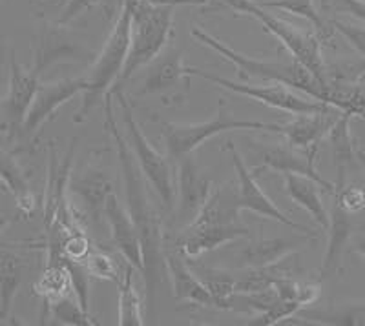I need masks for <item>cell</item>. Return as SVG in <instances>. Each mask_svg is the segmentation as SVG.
<instances>
[{"label": "cell", "instance_id": "cell-1", "mask_svg": "<svg viewBox=\"0 0 365 326\" xmlns=\"http://www.w3.org/2000/svg\"><path fill=\"white\" fill-rule=\"evenodd\" d=\"M113 95L108 93L104 97V128L108 130L117 148L123 181H125L126 210L135 224L139 237H141L143 250V277H145L146 295L150 305H154L155 293L165 281L166 263H165V231H163L161 217L152 204L148 194V182L137 164L135 155L130 148L128 141L120 135L115 115L112 107Z\"/></svg>", "mask_w": 365, "mask_h": 326}, {"label": "cell", "instance_id": "cell-2", "mask_svg": "<svg viewBox=\"0 0 365 326\" xmlns=\"http://www.w3.org/2000/svg\"><path fill=\"white\" fill-rule=\"evenodd\" d=\"M190 35L194 38H197L201 44L208 46L214 51H217L225 61L234 64L236 70L240 71L241 79H254L256 77V79L270 80V83H282L285 86L303 91L305 95L319 100V102H325V99H327L329 86H322L299 62L262 61V58L249 57V55L240 53V51H236L228 44H225L223 41L216 38L214 35L203 31L197 26H192Z\"/></svg>", "mask_w": 365, "mask_h": 326}, {"label": "cell", "instance_id": "cell-3", "mask_svg": "<svg viewBox=\"0 0 365 326\" xmlns=\"http://www.w3.org/2000/svg\"><path fill=\"white\" fill-rule=\"evenodd\" d=\"M130 33H132V13H130L128 4L123 2V9H120L115 26L112 28V33L104 42V48L101 50L97 61L93 62V66L84 75L86 90L83 91L81 107L73 115L75 124L84 122L97 102L104 100V97L112 91L113 84L119 83L130 51Z\"/></svg>", "mask_w": 365, "mask_h": 326}, {"label": "cell", "instance_id": "cell-4", "mask_svg": "<svg viewBox=\"0 0 365 326\" xmlns=\"http://www.w3.org/2000/svg\"><path fill=\"white\" fill-rule=\"evenodd\" d=\"M132 13L130 51L120 80L130 79L135 71L148 66L161 55L174 26V8L168 4H152L146 0H125Z\"/></svg>", "mask_w": 365, "mask_h": 326}, {"label": "cell", "instance_id": "cell-5", "mask_svg": "<svg viewBox=\"0 0 365 326\" xmlns=\"http://www.w3.org/2000/svg\"><path fill=\"white\" fill-rule=\"evenodd\" d=\"M110 93L119 102L120 117H123L125 128L128 132V144L132 148L133 155H135V161L139 168H141L146 182L152 184L163 206L172 211L175 208V203H178V179L174 177V169H172L170 162H168V157L150 144L145 133L139 128L132 106H130L128 99L123 93L120 86L112 88Z\"/></svg>", "mask_w": 365, "mask_h": 326}, {"label": "cell", "instance_id": "cell-6", "mask_svg": "<svg viewBox=\"0 0 365 326\" xmlns=\"http://www.w3.org/2000/svg\"><path fill=\"white\" fill-rule=\"evenodd\" d=\"M272 132L282 133V124L262 122V120H245L236 119L230 113L225 112L223 99L217 104V113L214 119L205 120V122L194 124H175V122H163L161 124V137L165 141L168 155L174 159L187 157L192 155L201 144L227 132Z\"/></svg>", "mask_w": 365, "mask_h": 326}, {"label": "cell", "instance_id": "cell-7", "mask_svg": "<svg viewBox=\"0 0 365 326\" xmlns=\"http://www.w3.org/2000/svg\"><path fill=\"white\" fill-rule=\"evenodd\" d=\"M252 17L262 22L263 29L278 38L289 50L292 58L299 62L322 86H329L327 71H325V62L324 57H322V46H319L318 35L305 31V29H299L298 26L282 21L279 17H274L272 13H269L265 8L259 6V2H257V8L252 13Z\"/></svg>", "mask_w": 365, "mask_h": 326}, {"label": "cell", "instance_id": "cell-8", "mask_svg": "<svg viewBox=\"0 0 365 326\" xmlns=\"http://www.w3.org/2000/svg\"><path fill=\"white\" fill-rule=\"evenodd\" d=\"M192 75H197L201 79L208 80L212 84L225 88L228 91H234L237 95L249 97V99L262 102L265 106L279 110V112L292 113V115H302V113H319L329 112L334 106L325 102H319L316 99H307V97L298 95L296 91L289 90V86L282 83H272L269 86H259V84H245V83H234L220 75H212L207 71L200 70V68H192Z\"/></svg>", "mask_w": 365, "mask_h": 326}, {"label": "cell", "instance_id": "cell-9", "mask_svg": "<svg viewBox=\"0 0 365 326\" xmlns=\"http://www.w3.org/2000/svg\"><path fill=\"white\" fill-rule=\"evenodd\" d=\"M228 149H230V155H232L234 169L237 174V204H240V210H249L252 214L262 215L265 219H272L279 224H285V226L292 228V230L302 231L303 236H312V230H309L307 226L296 223L287 214H283L276 204L272 203V199L262 190V186L257 184L256 174H252L247 164L243 162L241 155L237 153V149L234 148L232 142H228Z\"/></svg>", "mask_w": 365, "mask_h": 326}, {"label": "cell", "instance_id": "cell-10", "mask_svg": "<svg viewBox=\"0 0 365 326\" xmlns=\"http://www.w3.org/2000/svg\"><path fill=\"white\" fill-rule=\"evenodd\" d=\"M84 90H86V79L84 77L63 79L51 84H41L28 115H26L24 124H22V133L29 137L35 135L57 113L58 107L70 102L75 95L83 93Z\"/></svg>", "mask_w": 365, "mask_h": 326}, {"label": "cell", "instance_id": "cell-11", "mask_svg": "<svg viewBox=\"0 0 365 326\" xmlns=\"http://www.w3.org/2000/svg\"><path fill=\"white\" fill-rule=\"evenodd\" d=\"M212 191L210 179L205 177L197 169L194 159L190 155L179 159V175H178V226L181 230L195 219L203 204L207 203L208 195Z\"/></svg>", "mask_w": 365, "mask_h": 326}, {"label": "cell", "instance_id": "cell-12", "mask_svg": "<svg viewBox=\"0 0 365 326\" xmlns=\"http://www.w3.org/2000/svg\"><path fill=\"white\" fill-rule=\"evenodd\" d=\"M38 73L35 70L26 71L19 66L17 61L11 58V75H9V90L4 104H2V115H4L6 132L9 135L22 130L26 115H28L31 102L38 90Z\"/></svg>", "mask_w": 365, "mask_h": 326}, {"label": "cell", "instance_id": "cell-13", "mask_svg": "<svg viewBox=\"0 0 365 326\" xmlns=\"http://www.w3.org/2000/svg\"><path fill=\"white\" fill-rule=\"evenodd\" d=\"M250 230L241 223L232 224H207V226H185L175 239L174 246L182 256L200 257L212 252L223 244L249 237Z\"/></svg>", "mask_w": 365, "mask_h": 326}, {"label": "cell", "instance_id": "cell-14", "mask_svg": "<svg viewBox=\"0 0 365 326\" xmlns=\"http://www.w3.org/2000/svg\"><path fill=\"white\" fill-rule=\"evenodd\" d=\"M165 263L175 301L216 308V299L212 298V293L208 292V288L197 277L194 268H190L185 263L181 252H178V248L165 244Z\"/></svg>", "mask_w": 365, "mask_h": 326}, {"label": "cell", "instance_id": "cell-15", "mask_svg": "<svg viewBox=\"0 0 365 326\" xmlns=\"http://www.w3.org/2000/svg\"><path fill=\"white\" fill-rule=\"evenodd\" d=\"M257 152H259V159L263 161V164L269 166V168L276 169V172H282L285 174H298L305 175V177L314 179L316 182L322 184L325 191L329 194H334V182L327 181L322 175L318 174V169L314 166V157L316 149L309 152H298V148L291 144L285 146H257Z\"/></svg>", "mask_w": 365, "mask_h": 326}, {"label": "cell", "instance_id": "cell-16", "mask_svg": "<svg viewBox=\"0 0 365 326\" xmlns=\"http://www.w3.org/2000/svg\"><path fill=\"white\" fill-rule=\"evenodd\" d=\"M104 217L108 221L113 244L119 248V252L123 253L126 263L143 273L141 237H139V231H137L128 210L119 203V197L115 194L110 195L108 201H106Z\"/></svg>", "mask_w": 365, "mask_h": 326}, {"label": "cell", "instance_id": "cell-17", "mask_svg": "<svg viewBox=\"0 0 365 326\" xmlns=\"http://www.w3.org/2000/svg\"><path fill=\"white\" fill-rule=\"evenodd\" d=\"M341 112L338 107H332L329 112L319 113H302L296 115L289 122L282 124V133L285 137L287 144L294 146L298 149L316 148L318 142L329 135L331 128L338 120Z\"/></svg>", "mask_w": 365, "mask_h": 326}, {"label": "cell", "instance_id": "cell-18", "mask_svg": "<svg viewBox=\"0 0 365 326\" xmlns=\"http://www.w3.org/2000/svg\"><path fill=\"white\" fill-rule=\"evenodd\" d=\"M329 243L325 250L324 261H322V268H319V281L329 279L331 275L340 270L341 256L345 252V246L349 241L353 239L354 223L353 217L349 211H345L340 204L334 201L332 210L329 214Z\"/></svg>", "mask_w": 365, "mask_h": 326}, {"label": "cell", "instance_id": "cell-19", "mask_svg": "<svg viewBox=\"0 0 365 326\" xmlns=\"http://www.w3.org/2000/svg\"><path fill=\"white\" fill-rule=\"evenodd\" d=\"M68 190L79 197L91 219L99 221L104 215L106 201L113 194V184L104 169L88 168L79 177L70 179Z\"/></svg>", "mask_w": 365, "mask_h": 326}, {"label": "cell", "instance_id": "cell-20", "mask_svg": "<svg viewBox=\"0 0 365 326\" xmlns=\"http://www.w3.org/2000/svg\"><path fill=\"white\" fill-rule=\"evenodd\" d=\"M309 241H311V236L298 237V239L276 237V239L254 241L237 253V261H240L237 268H263V266L276 265L279 261L291 257L302 244Z\"/></svg>", "mask_w": 365, "mask_h": 326}, {"label": "cell", "instance_id": "cell-21", "mask_svg": "<svg viewBox=\"0 0 365 326\" xmlns=\"http://www.w3.org/2000/svg\"><path fill=\"white\" fill-rule=\"evenodd\" d=\"M188 77H192V68L182 62L179 51L170 50L150 62V70L146 71L139 93H161L181 83H188Z\"/></svg>", "mask_w": 365, "mask_h": 326}, {"label": "cell", "instance_id": "cell-22", "mask_svg": "<svg viewBox=\"0 0 365 326\" xmlns=\"http://www.w3.org/2000/svg\"><path fill=\"white\" fill-rule=\"evenodd\" d=\"M240 204H237V188L232 182L220 186L210 191L207 203L195 215L188 226H207V224H232L240 221Z\"/></svg>", "mask_w": 365, "mask_h": 326}, {"label": "cell", "instance_id": "cell-23", "mask_svg": "<svg viewBox=\"0 0 365 326\" xmlns=\"http://www.w3.org/2000/svg\"><path fill=\"white\" fill-rule=\"evenodd\" d=\"M322 184L298 174H285V190L299 208L307 211L322 228H329V211L319 194Z\"/></svg>", "mask_w": 365, "mask_h": 326}, {"label": "cell", "instance_id": "cell-24", "mask_svg": "<svg viewBox=\"0 0 365 326\" xmlns=\"http://www.w3.org/2000/svg\"><path fill=\"white\" fill-rule=\"evenodd\" d=\"M351 113L341 112L334 126L329 132V142H331L332 161H334V168H336V182H334V191L341 190L345 186V175H347V168L351 162L354 161V142L351 130H349V122H351Z\"/></svg>", "mask_w": 365, "mask_h": 326}, {"label": "cell", "instance_id": "cell-25", "mask_svg": "<svg viewBox=\"0 0 365 326\" xmlns=\"http://www.w3.org/2000/svg\"><path fill=\"white\" fill-rule=\"evenodd\" d=\"M0 179L17 199L19 211L24 215L34 214L37 208V199H35L34 191L29 190V184L19 162L4 148H0Z\"/></svg>", "mask_w": 365, "mask_h": 326}, {"label": "cell", "instance_id": "cell-26", "mask_svg": "<svg viewBox=\"0 0 365 326\" xmlns=\"http://www.w3.org/2000/svg\"><path fill=\"white\" fill-rule=\"evenodd\" d=\"M24 261L8 248H0V319H6L21 288Z\"/></svg>", "mask_w": 365, "mask_h": 326}, {"label": "cell", "instance_id": "cell-27", "mask_svg": "<svg viewBox=\"0 0 365 326\" xmlns=\"http://www.w3.org/2000/svg\"><path fill=\"white\" fill-rule=\"evenodd\" d=\"M34 293L42 298L44 305L58 298L75 293L71 273L64 263L61 265H46V270L34 285Z\"/></svg>", "mask_w": 365, "mask_h": 326}, {"label": "cell", "instance_id": "cell-28", "mask_svg": "<svg viewBox=\"0 0 365 326\" xmlns=\"http://www.w3.org/2000/svg\"><path fill=\"white\" fill-rule=\"evenodd\" d=\"M133 268L132 265L126 266L123 283L119 285V325L123 326H141V299L133 285Z\"/></svg>", "mask_w": 365, "mask_h": 326}, {"label": "cell", "instance_id": "cell-29", "mask_svg": "<svg viewBox=\"0 0 365 326\" xmlns=\"http://www.w3.org/2000/svg\"><path fill=\"white\" fill-rule=\"evenodd\" d=\"M44 312L53 315L58 322L70 326H91L97 325V321H93L86 310L83 308V305L79 303L75 293L70 295H64V298H58L55 301L44 305Z\"/></svg>", "mask_w": 365, "mask_h": 326}, {"label": "cell", "instance_id": "cell-30", "mask_svg": "<svg viewBox=\"0 0 365 326\" xmlns=\"http://www.w3.org/2000/svg\"><path fill=\"white\" fill-rule=\"evenodd\" d=\"M325 102L338 107L340 112L353 117H365V83L351 86H331L329 84Z\"/></svg>", "mask_w": 365, "mask_h": 326}, {"label": "cell", "instance_id": "cell-31", "mask_svg": "<svg viewBox=\"0 0 365 326\" xmlns=\"http://www.w3.org/2000/svg\"><path fill=\"white\" fill-rule=\"evenodd\" d=\"M259 6L265 9H283V11L302 17L311 22L322 37H327L329 28L324 21L322 13H318L314 0H257Z\"/></svg>", "mask_w": 365, "mask_h": 326}, {"label": "cell", "instance_id": "cell-32", "mask_svg": "<svg viewBox=\"0 0 365 326\" xmlns=\"http://www.w3.org/2000/svg\"><path fill=\"white\" fill-rule=\"evenodd\" d=\"M299 319L318 325H349L365 326V305H344L332 310H316L302 314Z\"/></svg>", "mask_w": 365, "mask_h": 326}, {"label": "cell", "instance_id": "cell-33", "mask_svg": "<svg viewBox=\"0 0 365 326\" xmlns=\"http://www.w3.org/2000/svg\"><path fill=\"white\" fill-rule=\"evenodd\" d=\"M203 285L207 286L212 298L216 299V308H221V303L232 293H236V277L234 270H221V268H194Z\"/></svg>", "mask_w": 365, "mask_h": 326}, {"label": "cell", "instance_id": "cell-34", "mask_svg": "<svg viewBox=\"0 0 365 326\" xmlns=\"http://www.w3.org/2000/svg\"><path fill=\"white\" fill-rule=\"evenodd\" d=\"M84 268L90 273V277L93 279H103V281L115 283L117 286L123 283V277H120V270L117 261L113 259L110 253L103 252V250H91L90 256L84 259Z\"/></svg>", "mask_w": 365, "mask_h": 326}, {"label": "cell", "instance_id": "cell-35", "mask_svg": "<svg viewBox=\"0 0 365 326\" xmlns=\"http://www.w3.org/2000/svg\"><path fill=\"white\" fill-rule=\"evenodd\" d=\"M299 310H303L302 303L296 299H283L278 298L267 310L256 314L252 321H249L250 326H274L278 322L291 319L298 314Z\"/></svg>", "mask_w": 365, "mask_h": 326}, {"label": "cell", "instance_id": "cell-36", "mask_svg": "<svg viewBox=\"0 0 365 326\" xmlns=\"http://www.w3.org/2000/svg\"><path fill=\"white\" fill-rule=\"evenodd\" d=\"M93 250L91 241L84 233V230L68 231L63 239V256L64 261L70 263H84L90 252Z\"/></svg>", "mask_w": 365, "mask_h": 326}, {"label": "cell", "instance_id": "cell-37", "mask_svg": "<svg viewBox=\"0 0 365 326\" xmlns=\"http://www.w3.org/2000/svg\"><path fill=\"white\" fill-rule=\"evenodd\" d=\"M329 26H332V29H336L338 33L353 46L361 57H365V26L353 24V22L347 21H338V19H332Z\"/></svg>", "mask_w": 365, "mask_h": 326}, {"label": "cell", "instance_id": "cell-38", "mask_svg": "<svg viewBox=\"0 0 365 326\" xmlns=\"http://www.w3.org/2000/svg\"><path fill=\"white\" fill-rule=\"evenodd\" d=\"M332 197L351 215L365 210V190L360 188V186H344L341 190L334 191Z\"/></svg>", "mask_w": 365, "mask_h": 326}, {"label": "cell", "instance_id": "cell-39", "mask_svg": "<svg viewBox=\"0 0 365 326\" xmlns=\"http://www.w3.org/2000/svg\"><path fill=\"white\" fill-rule=\"evenodd\" d=\"M324 6L334 13H345L365 22V0H324Z\"/></svg>", "mask_w": 365, "mask_h": 326}, {"label": "cell", "instance_id": "cell-40", "mask_svg": "<svg viewBox=\"0 0 365 326\" xmlns=\"http://www.w3.org/2000/svg\"><path fill=\"white\" fill-rule=\"evenodd\" d=\"M104 2H108V0H68L66 8H64L63 15L58 17L57 24L58 26H66L68 22H71L73 19H77L83 11L86 9L93 8L97 4H104Z\"/></svg>", "mask_w": 365, "mask_h": 326}, {"label": "cell", "instance_id": "cell-41", "mask_svg": "<svg viewBox=\"0 0 365 326\" xmlns=\"http://www.w3.org/2000/svg\"><path fill=\"white\" fill-rule=\"evenodd\" d=\"M214 2H217V6L221 8L241 13V15H250V17L257 8V0H214Z\"/></svg>", "mask_w": 365, "mask_h": 326}, {"label": "cell", "instance_id": "cell-42", "mask_svg": "<svg viewBox=\"0 0 365 326\" xmlns=\"http://www.w3.org/2000/svg\"><path fill=\"white\" fill-rule=\"evenodd\" d=\"M353 252L360 253L365 261V233L353 237Z\"/></svg>", "mask_w": 365, "mask_h": 326}, {"label": "cell", "instance_id": "cell-43", "mask_svg": "<svg viewBox=\"0 0 365 326\" xmlns=\"http://www.w3.org/2000/svg\"><path fill=\"white\" fill-rule=\"evenodd\" d=\"M8 224H9V217L6 214H2V211H0V236L4 233V230L8 228Z\"/></svg>", "mask_w": 365, "mask_h": 326}, {"label": "cell", "instance_id": "cell-44", "mask_svg": "<svg viewBox=\"0 0 365 326\" xmlns=\"http://www.w3.org/2000/svg\"><path fill=\"white\" fill-rule=\"evenodd\" d=\"M364 166H365V162H364Z\"/></svg>", "mask_w": 365, "mask_h": 326}]
</instances>
